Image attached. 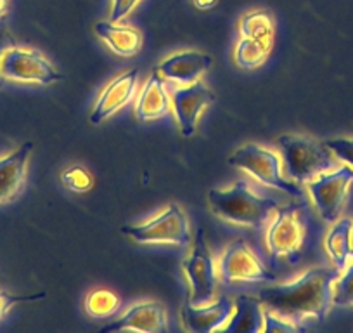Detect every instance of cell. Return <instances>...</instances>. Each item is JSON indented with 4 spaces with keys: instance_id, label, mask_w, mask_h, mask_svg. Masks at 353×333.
I'll use <instances>...</instances> for the list:
<instances>
[{
    "instance_id": "1",
    "label": "cell",
    "mask_w": 353,
    "mask_h": 333,
    "mask_svg": "<svg viewBox=\"0 0 353 333\" xmlns=\"http://www.w3.org/2000/svg\"><path fill=\"white\" fill-rule=\"evenodd\" d=\"M339 276L336 267H308L286 283L261 288L258 298L265 309L301 325L322 323L332 307V283Z\"/></svg>"
},
{
    "instance_id": "2",
    "label": "cell",
    "mask_w": 353,
    "mask_h": 333,
    "mask_svg": "<svg viewBox=\"0 0 353 333\" xmlns=\"http://www.w3.org/2000/svg\"><path fill=\"white\" fill-rule=\"evenodd\" d=\"M208 205L216 217L227 222L261 229L281 202L254 189L246 179H241L227 188L210 189Z\"/></svg>"
},
{
    "instance_id": "3",
    "label": "cell",
    "mask_w": 353,
    "mask_h": 333,
    "mask_svg": "<svg viewBox=\"0 0 353 333\" xmlns=\"http://www.w3.org/2000/svg\"><path fill=\"white\" fill-rule=\"evenodd\" d=\"M284 175L298 184H307L312 179L338 166V158L325 142L310 135L283 134L277 137Z\"/></svg>"
},
{
    "instance_id": "4",
    "label": "cell",
    "mask_w": 353,
    "mask_h": 333,
    "mask_svg": "<svg viewBox=\"0 0 353 333\" xmlns=\"http://www.w3.org/2000/svg\"><path fill=\"white\" fill-rule=\"evenodd\" d=\"M229 163L239 171L246 172L251 179L267 188H274L294 198L303 196V189L300 188V184L284 175L283 158L265 146L248 142L232 153Z\"/></svg>"
},
{
    "instance_id": "5",
    "label": "cell",
    "mask_w": 353,
    "mask_h": 333,
    "mask_svg": "<svg viewBox=\"0 0 353 333\" xmlns=\"http://www.w3.org/2000/svg\"><path fill=\"white\" fill-rule=\"evenodd\" d=\"M125 236L142 245L168 243L185 247L192 241L191 222L181 205L168 203L151 219L121 227Z\"/></svg>"
},
{
    "instance_id": "6",
    "label": "cell",
    "mask_w": 353,
    "mask_h": 333,
    "mask_svg": "<svg viewBox=\"0 0 353 333\" xmlns=\"http://www.w3.org/2000/svg\"><path fill=\"white\" fill-rule=\"evenodd\" d=\"M182 271L189 283V304H210L216 298L219 290V267L208 247L203 227H198L192 238V248L182 263Z\"/></svg>"
},
{
    "instance_id": "7",
    "label": "cell",
    "mask_w": 353,
    "mask_h": 333,
    "mask_svg": "<svg viewBox=\"0 0 353 333\" xmlns=\"http://www.w3.org/2000/svg\"><path fill=\"white\" fill-rule=\"evenodd\" d=\"M0 78L18 84L49 86L63 80V75L39 49L9 46L0 56Z\"/></svg>"
},
{
    "instance_id": "8",
    "label": "cell",
    "mask_w": 353,
    "mask_h": 333,
    "mask_svg": "<svg viewBox=\"0 0 353 333\" xmlns=\"http://www.w3.org/2000/svg\"><path fill=\"white\" fill-rule=\"evenodd\" d=\"M353 184V166L338 165L319 178L307 182L308 195L324 222L332 224L339 219Z\"/></svg>"
},
{
    "instance_id": "9",
    "label": "cell",
    "mask_w": 353,
    "mask_h": 333,
    "mask_svg": "<svg viewBox=\"0 0 353 333\" xmlns=\"http://www.w3.org/2000/svg\"><path fill=\"white\" fill-rule=\"evenodd\" d=\"M219 278L227 285L232 283H274L276 273L261 263L253 248L243 240L227 245L220 256Z\"/></svg>"
},
{
    "instance_id": "10",
    "label": "cell",
    "mask_w": 353,
    "mask_h": 333,
    "mask_svg": "<svg viewBox=\"0 0 353 333\" xmlns=\"http://www.w3.org/2000/svg\"><path fill=\"white\" fill-rule=\"evenodd\" d=\"M305 241V224L296 203L279 205L267 227L265 243L272 257H291L300 252Z\"/></svg>"
},
{
    "instance_id": "11",
    "label": "cell",
    "mask_w": 353,
    "mask_h": 333,
    "mask_svg": "<svg viewBox=\"0 0 353 333\" xmlns=\"http://www.w3.org/2000/svg\"><path fill=\"white\" fill-rule=\"evenodd\" d=\"M170 96H172V110L181 134L184 137H192L203 111L215 103V94L205 86V82L198 80L189 86H176Z\"/></svg>"
},
{
    "instance_id": "12",
    "label": "cell",
    "mask_w": 353,
    "mask_h": 333,
    "mask_svg": "<svg viewBox=\"0 0 353 333\" xmlns=\"http://www.w3.org/2000/svg\"><path fill=\"white\" fill-rule=\"evenodd\" d=\"M236 304L227 297L215 298L210 304L192 305L185 304L181 309V323L184 330L191 333L225 332L230 323Z\"/></svg>"
},
{
    "instance_id": "13",
    "label": "cell",
    "mask_w": 353,
    "mask_h": 333,
    "mask_svg": "<svg viewBox=\"0 0 353 333\" xmlns=\"http://www.w3.org/2000/svg\"><path fill=\"white\" fill-rule=\"evenodd\" d=\"M103 333L114 332H145V333H165L168 332L166 311L161 302L142 301L132 304L121 314L120 319L103 326Z\"/></svg>"
},
{
    "instance_id": "14",
    "label": "cell",
    "mask_w": 353,
    "mask_h": 333,
    "mask_svg": "<svg viewBox=\"0 0 353 333\" xmlns=\"http://www.w3.org/2000/svg\"><path fill=\"white\" fill-rule=\"evenodd\" d=\"M139 84V73L137 70H128L125 73L118 75L113 80L108 82V86L104 87L103 93L97 97L96 104L90 113V124L99 125L114 113L127 106L132 99L135 97Z\"/></svg>"
},
{
    "instance_id": "15",
    "label": "cell",
    "mask_w": 353,
    "mask_h": 333,
    "mask_svg": "<svg viewBox=\"0 0 353 333\" xmlns=\"http://www.w3.org/2000/svg\"><path fill=\"white\" fill-rule=\"evenodd\" d=\"M212 64L213 57L210 54L199 50H181L165 57L154 70L166 82H172L175 86H189L198 82Z\"/></svg>"
},
{
    "instance_id": "16",
    "label": "cell",
    "mask_w": 353,
    "mask_h": 333,
    "mask_svg": "<svg viewBox=\"0 0 353 333\" xmlns=\"http://www.w3.org/2000/svg\"><path fill=\"white\" fill-rule=\"evenodd\" d=\"M32 151V142H25L19 148L0 156V205L18 198L21 189L25 188Z\"/></svg>"
},
{
    "instance_id": "17",
    "label": "cell",
    "mask_w": 353,
    "mask_h": 333,
    "mask_svg": "<svg viewBox=\"0 0 353 333\" xmlns=\"http://www.w3.org/2000/svg\"><path fill=\"white\" fill-rule=\"evenodd\" d=\"M165 78L152 71L151 77L144 82L135 99V115L139 120L151 122L166 117L172 110V96L166 89Z\"/></svg>"
},
{
    "instance_id": "18",
    "label": "cell",
    "mask_w": 353,
    "mask_h": 333,
    "mask_svg": "<svg viewBox=\"0 0 353 333\" xmlns=\"http://www.w3.org/2000/svg\"><path fill=\"white\" fill-rule=\"evenodd\" d=\"M94 32L114 54L121 57L135 56L142 47V33L134 26L120 25L106 19V21H97Z\"/></svg>"
},
{
    "instance_id": "19",
    "label": "cell",
    "mask_w": 353,
    "mask_h": 333,
    "mask_svg": "<svg viewBox=\"0 0 353 333\" xmlns=\"http://www.w3.org/2000/svg\"><path fill=\"white\" fill-rule=\"evenodd\" d=\"M236 309L225 332L232 333H254L263 328L265 305L263 302L253 295H239L234 301Z\"/></svg>"
},
{
    "instance_id": "20",
    "label": "cell",
    "mask_w": 353,
    "mask_h": 333,
    "mask_svg": "<svg viewBox=\"0 0 353 333\" xmlns=\"http://www.w3.org/2000/svg\"><path fill=\"white\" fill-rule=\"evenodd\" d=\"M352 222L353 219H348V217L338 219L336 222H332L331 229L325 234V252L338 271L345 269L352 260V240H350Z\"/></svg>"
},
{
    "instance_id": "21",
    "label": "cell",
    "mask_w": 353,
    "mask_h": 333,
    "mask_svg": "<svg viewBox=\"0 0 353 333\" xmlns=\"http://www.w3.org/2000/svg\"><path fill=\"white\" fill-rule=\"evenodd\" d=\"M239 35L243 39L258 40L265 46L272 47L274 35H276V26L274 19L265 11H251L241 18Z\"/></svg>"
},
{
    "instance_id": "22",
    "label": "cell",
    "mask_w": 353,
    "mask_h": 333,
    "mask_svg": "<svg viewBox=\"0 0 353 333\" xmlns=\"http://www.w3.org/2000/svg\"><path fill=\"white\" fill-rule=\"evenodd\" d=\"M121 307V301L114 292L108 288H99L87 295L85 298V312L94 319H108L117 314Z\"/></svg>"
},
{
    "instance_id": "23",
    "label": "cell",
    "mask_w": 353,
    "mask_h": 333,
    "mask_svg": "<svg viewBox=\"0 0 353 333\" xmlns=\"http://www.w3.org/2000/svg\"><path fill=\"white\" fill-rule=\"evenodd\" d=\"M269 54V46H265L258 40L241 37L239 42L236 44V49H234V63L243 68V70H254V68H260L267 61Z\"/></svg>"
},
{
    "instance_id": "24",
    "label": "cell",
    "mask_w": 353,
    "mask_h": 333,
    "mask_svg": "<svg viewBox=\"0 0 353 333\" xmlns=\"http://www.w3.org/2000/svg\"><path fill=\"white\" fill-rule=\"evenodd\" d=\"M332 305L353 307V259L332 283Z\"/></svg>"
},
{
    "instance_id": "25",
    "label": "cell",
    "mask_w": 353,
    "mask_h": 333,
    "mask_svg": "<svg viewBox=\"0 0 353 333\" xmlns=\"http://www.w3.org/2000/svg\"><path fill=\"white\" fill-rule=\"evenodd\" d=\"M61 182L71 193H87L94 188V175L83 165H70L61 174Z\"/></svg>"
},
{
    "instance_id": "26",
    "label": "cell",
    "mask_w": 353,
    "mask_h": 333,
    "mask_svg": "<svg viewBox=\"0 0 353 333\" xmlns=\"http://www.w3.org/2000/svg\"><path fill=\"white\" fill-rule=\"evenodd\" d=\"M303 326L298 325V323L291 321V319L284 318V316L277 314V312L270 311V309H265L263 316V328L261 332L265 333H296L303 332Z\"/></svg>"
},
{
    "instance_id": "27",
    "label": "cell",
    "mask_w": 353,
    "mask_h": 333,
    "mask_svg": "<svg viewBox=\"0 0 353 333\" xmlns=\"http://www.w3.org/2000/svg\"><path fill=\"white\" fill-rule=\"evenodd\" d=\"M338 162L353 166V137H334L324 141Z\"/></svg>"
},
{
    "instance_id": "28",
    "label": "cell",
    "mask_w": 353,
    "mask_h": 333,
    "mask_svg": "<svg viewBox=\"0 0 353 333\" xmlns=\"http://www.w3.org/2000/svg\"><path fill=\"white\" fill-rule=\"evenodd\" d=\"M46 297V292H40V294L33 295H14L9 294V292L0 290V321L8 316V312L11 311L14 305H18L19 302H33L40 301V298Z\"/></svg>"
},
{
    "instance_id": "29",
    "label": "cell",
    "mask_w": 353,
    "mask_h": 333,
    "mask_svg": "<svg viewBox=\"0 0 353 333\" xmlns=\"http://www.w3.org/2000/svg\"><path fill=\"white\" fill-rule=\"evenodd\" d=\"M141 0H111L110 21L121 23L135 8Z\"/></svg>"
},
{
    "instance_id": "30",
    "label": "cell",
    "mask_w": 353,
    "mask_h": 333,
    "mask_svg": "<svg viewBox=\"0 0 353 333\" xmlns=\"http://www.w3.org/2000/svg\"><path fill=\"white\" fill-rule=\"evenodd\" d=\"M9 46H12V37L9 35L8 28H6L4 21L0 19V56L4 53V49H8ZM2 80V78H0Z\"/></svg>"
},
{
    "instance_id": "31",
    "label": "cell",
    "mask_w": 353,
    "mask_h": 333,
    "mask_svg": "<svg viewBox=\"0 0 353 333\" xmlns=\"http://www.w3.org/2000/svg\"><path fill=\"white\" fill-rule=\"evenodd\" d=\"M192 2H194L196 8L201 9V11L212 9V8H215L216 4H219V0H192Z\"/></svg>"
},
{
    "instance_id": "32",
    "label": "cell",
    "mask_w": 353,
    "mask_h": 333,
    "mask_svg": "<svg viewBox=\"0 0 353 333\" xmlns=\"http://www.w3.org/2000/svg\"><path fill=\"white\" fill-rule=\"evenodd\" d=\"M9 11V0H0V19L4 18Z\"/></svg>"
},
{
    "instance_id": "33",
    "label": "cell",
    "mask_w": 353,
    "mask_h": 333,
    "mask_svg": "<svg viewBox=\"0 0 353 333\" xmlns=\"http://www.w3.org/2000/svg\"><path fill=\"white\" fill-rule=\"evenodd\" d=\"M350 240H352V259H353V222H352V231H350Z\"/></svg>"
}]
</instances>
